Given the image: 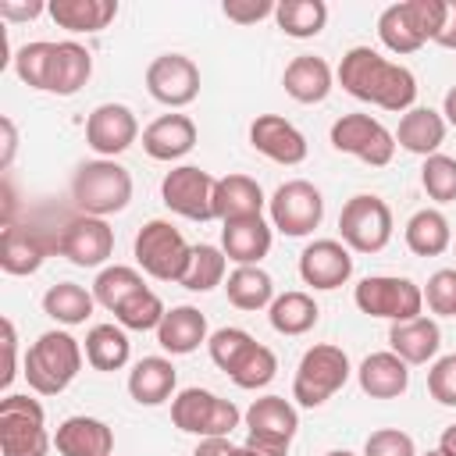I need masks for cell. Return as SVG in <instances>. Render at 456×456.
<instances>
[{"instance_id":"cell-1","label":"cell","mask_w":456,"mask_h":456,"mask_svg":"<svg viewBox=\"0 0 456 456\" xmlns=\"http://www.w3.org/2000/svg\"><path fill=\"white\" fill-rule=\"evenodd\" d=\"M338 82L349 96L374 103L381 110L392 114H406L417 100V78L406 64H395L388 57H381L370 46H353L342 53L338 64Z\"/></svg>"},{"instance_id":"cell-2","label":"cell","mask_w":456,"mask_h":456,"mask_svg":"<svg viewBox=\"0 0 456 456\" xmlns=\"http://www.w3.org/2000/svg\"><path fill=\"white\" fill-rule=\"evenodd\" d=\"M86 349L68 331H43L25 353V381L36 395H61L82 370Z\"/></svg>"},{"instance_id":"cell-3","label":"cell","mask_w":456,"mask_h":456,"mask_svg":"<svg viewBox=\"0 0 456 456\" xmlns=\"http://www.w3.org/2000/svg\"><path fill=\"white\" fill-rule=\"evenodd\" d=\"M71 200H75L78 214L107 221L110 214H121L128 207L132 175L118 160H107V157L86 160V164H78V171L71 178Z\"/></svg>"},{"instance_id":"cell-4","label":"cell","mask_w":456,"mask_h":456,"mask_svg":"<svg viewBox=\"0 0 456 456\" xmlns=\"http://www.w3.org/2000/svg\"><path fill=\"white\" fill-rule=\"evenodd\" d=\"M349 356L342 346H331V342H317L303 353L299 367H296V378H292V399L306 410H317L324 406L346 381H349Z\"/></svg>"},{"instance_id":"cell-5","label":"cell","mask_w":456,"mask_h":456,"mask_svg":"<svg viewBox=\"0 0 456 456\" xmlns=\"http://www.w3.org/2000/svg\"><path fill=\"white\" fill-rule=\"evenodd\" d=\"M171 420L196 438H228L242 424V413L232 399H221L210 388H182L171 399Z\"/></svg>"},{"instance_id":"cell-6","label":"cell","mask_w":456,"mask_h":456,"mask_svg":"<svg viewBox=\"0 0 456 456\" xmlns=\"http://www.w3.org/2000/svg\"><path fill=\"white\" fill-rule=\"evenodd\" d=\"M53 438L46 435V413L39 399L7 392L0 399V456H46Z\"/></svg>"},{"instance_id":"cell-7","label":"cell","mask_w":456,"mask_h":456,"mask_svg":"<svg viewBox=\"0 0 456 456\" xmlns=\"http://www.w3.org/2000/svg\"><path fill=\"white\" fill-rule=\"evenodd\" d=\"M246 445L260 456H289V445L299 428V413L285 395H260L242 413Z\"/></svg>"},{"instance_id":"cell-8","label":"cell","mask_w":456,"mask_h":456,"mask_svg":"<svg viewBox=\"0 0 456 456\" xmlns=\"http://www.w3.org/2000/svg\"><path fill=\"white\" fill-rule=\"evenodd\" d=\"M189 256H192V246L171 221L153 217L135 235V264L157 281H182Z\"/></svg>"},{"instance_id":"cell-9","label":"cell","mask_w":456,"mask_h":456,"mask_svg":"<svg viewBox=\"0 0 456 456\" xmlns=\"http://www.w3.org/2000/svg\"><path fill=\"white\" fill-rule=\"evenodd\" d=\"M353 303L367 317H385L392 324L413 321L424 310V289L399 274H370L353 289Z\"/></svg>"},{"instance_id":"cell-10","label":"cell","mask_w":456,"mask_h":456,"mask_svg":"<svg viewBox=\"0 0 456 456\" xmlns=\"http://www.w3.org/2000/svg\"><path fill=\"white\" fill-rule=\"evenodd\" d=\"M338 235L353 253H381L392 239V210L374 192H356L342 203Z\"/></svg>"},{"instance_id":"cell-11","label":"cell","mask_w":456,"mask_h":456,"mask_svg":"<svg viewBox=\"0 0 456 456\" xmlns=\"http://www.w3.org/2000/svg\"><path fill=\"white\" fill-rule=\"evenodd\" d=\"M267 214H271V228H278L289 239H303L324 217L321 189L314 182H306V178H289L267 200Z\"/></svg>"},{"instance_id":"cell-12","label":"cell","mask_w":456,"mask_h":456,"mask_svg":"<svg viewBox=\"0 0 456 456\" xmlns=\"http://www.w3.org/2000/svg\"><path fill=\"white\" fill-rule=\"evenodd\" d=\"M331 146L370 167H385L395 157V132H388L370 114H342L331 125Z\"/></svg>"},{"instance_id":"cell-13","label":"cell","mask_w":456,"mask_h":456,"mask_svg":"<svg viewBox=\"0 0 456 456\" xmlns=\"http://www.w3.org/2000/svg\"><path fill=\"white\" fill-rule=\"evenodd\" d=\"M214 185L217 178L196 164H178L160 182V200L171 214L185 221H214Z\"/></svg>"},{"instance_id":"cell-14","label":"cell","mask_w":456,"mask_h":456,"mask_svg":"<svg viewBox=\"0 0 456 456\" xmlns=\"http://www.w3.org/2000/svg\"><path fill=\"white\" fill-rule=\"evenodd\" d=\"M146 89L164 107H189L200 96V68L185 53H160L146 68Z\"/></svg>"},{"instance_id":"cell-15","label":"cell","mask_w":456,"mask_h":456,"mask_svg":"<svg viewBox=\"0 0 456 456\" xmlns=\"http://www.w3.org/2000/svg\"><path fill=\"white\" fill-rule=\"evenodd\" d=\"M57 253L68 256L75 267H103L114 253V228L103 217L78 214L61 228Z\"/></svg>"},{"instance_id":"cell-16","label":"cell","mask_w":456,"mask_h":456,"mask_svg":"<svg viewBox=\"0 0 456 456\" xmlns=\"http://www.w3.org/2000/svg\"><path fill=\"white\" fill-rule=\"evenodd\" d=\"M135 139H139V121H135L132 107H125V103H100L86 118V142L96 157L114 160Z\"/></svg>"},{"instance_id":"cell-17","label":"cell","mask_w":456,"mask_h":456,"mask_svg":"<svg viewBox=\"0 0 456 456\" xmlns=\"http://www.w3.org/2000/svg\"><path fill=\"white\" fill-rule=\"evenodd\" d=\"M299 278L321 292L346 285L353 278V249L342 239H314L299 253Z\"/></svg>"},{"instance_id":"cell-18","label":"cell","mask_w":456,"mask_h":456,"mask_svg":"<svg viewBox=\"0 0 456 456\" xmlns=\"http://www.w3.org/2000/svg\"><path fill=\"white\" fill-rule=\"evenodd\" d=\"M249 146L274 164H303L306 160V135L281 114H260L249 125Z\"/></svg>"},{"instance_id":"cell-19","label":"cell","mask_w":456,"mask_h":456,"mask_svg":"<svg viewBox=\"0 0 456 456\" xmlns=\"http://www.w3.org/2000/svg\"><path fill=\"white\" fill-rule=\"evenodd\" d=\"M53 249H57V239H46L39 228L4 224V235H0V267L7 274H36Z\"/></svg>"},{"instance_id":"cell-20","label":"cell","mask_w":456,"mask_h":456,"mask_svg":"<svg viewBox=\"0 0 456 456\" xmlns=\"http://www.w3.org/2000/svg\"><path fill=\"white\" fill-rule=\"evenodd\" d=\"M61 456H114V431L100 417H64L53 431Z\"/></svg>"},{"instance_id":"cell-21","label":"cell","mask_w":456,"mask_h":456,"mask_svg":"<svg viewBox=\"0 0 456 456\" xmlns=\"http://www.w3.org/2000/svg\"><path fill=\"white\" fill-rule=\"evenodd\" d=\"M196 121L189 114H160L142 128V150L153 160H182L196 146Z\"/></svg>"},{"instance_id":"cell-22","label":"cell","mask_w":456,"mask_h":456,"mask_svg":"<svg viewBox=\"0 0 456 456\" xmlns=\"http://www.w3.org/2000/svg\"><path fill=\"white\" fill-rule=\"evenodd\" d=\"M264 189L249 175H224L214 185V217L221 224L242 221V217H264Z\"/></svg>"},{"instance_id":"cell-23","label":"cell","mask_w":456,"mask_h":456,"mask_svg":"<svg viewBox=\"0 0 456 456\" xmlns=\"http://www.w3.org/2000/svg\"><path fill=\"white\" fill-rule=\"evenodd\" d=\"M281 86L285 93L296 100V103H321L328 100L331 86H335V71L324 57L317 53H299L285 64V75H281Z\"/></svg>"},{"instance_id":"cell-24","label":"cell","mask_w":456,"mask_h":456,"mask_svg":"<svg viewBox=\"0 0 456 456\" xmlns=\"http://www.w3.org/2000/svg\"><path fill=\"white\" fill-rule=\"evenodd\" d=\"M356 381H360L363 395H370V399H399L410 388V363L399 360L392 349H381V353L363 356Z\"/></svg>"},{"instance_id":"cell-25","label":"cell","mask_w":456,"mask_h":456,"mask_svg":"<svg viewBox=\"0 0 456 456\" xmlns=\"http://www.w3.org/2000/svg\"><path fill=\"white\" fill-rule=\"evenodd\" d=\"M271 239H274V228L264 217H242V221H228L221 228V249L239 267L260 264L271 253Z\"/></svg>"},{"instance_id":"cell-26","label":"cell","mask_w":456,"mask_h":456,"mask_svg":"<svg viewBox=\"0 0 456 456\" xmlns=\"http://www.w3.org/2000/svg\"><path fill=\"white\" fill-rule=\"evenodd\" d=\"M207 338H210L207 317H203L196 306H189V303L171 306V310L164 314L160 328H157V346H160L164 353H171V356H185V353L200 349Z\"/></svg>"},{"instance_id":"cell-27","label":"cell","mask_w":456,"mask_h":456,"mask_svg":"<svg viewBox=\"0 0 456 456\" xmlns=\"http://www.w3.org/2000/svg\"><path fill=\"white\" fill-rule=\"evenodd\" d=\"M175 385H178V370L167 356H142L128 370V395L139 406H160L175 399Z\"/></svg>"},{"instance_id":"cell-28","label":"cell","mask_w":456,"mask_h":456,"mask_svg":"<svg viewBox=\"0 0 456 456\" xmlns=\"http://www.w3.org/2000/svg\"><path fill=\"white\" fill-rule=\"evenodd\" d=\"M388 346L406 363H431L438 356V349H442V328H438V321H431V317L420 314L413 321L392 324Z\"/></svg>"},{"instance_id":"cell-29","label":"cell","mask_w":456,"mask_h":456,"mask_svg":"<svg viewBox=\"0 0 456 456\" xmlns=\"http://www.w3.org/2000/svg\"><path fill=\"white\" fill-rule=\"evenodd\" d=\"M93 75V53L75 43V39H61L53 43V61H50V82H46V93H57V96H75Z\"/></svg>"},{"instance_id":"cell-30","label":"cell","mask_w":456,"mask_h":456,"mask_svg":"<svg viewBox=\"0 0 456 456\" xmlns=\"http://www.w3.org/2000/svg\"><path fill=\"white\" fill-rule=\"evenodd\" d=\"M445 118L431 107H410L403 118H399V128H395V146L417 153V157H431L438 153V146L445 142Z\"/></svg>"},{"instance_id":"cell-31","label":"cell","mask_w":456,"mask_h":456,"mask_svg":"<svg viewBox=\"0 0 456 456\" xmlns=\"http://www.w3.org/2000/svg\"><path fill=\"white\" fill-rule=\"evenodd\" d=\"M46 14L68 32H103L118 18V0H50Z\"/></svg>"},{"instance_id":"cell-32","label":"cell","mask_w":456,"mask_h":456,"mask_svg":"<svg viewBox=\"0 0 456 456\" xmlns=\"http://www.w3.org/2000/svg\"><path fill=\"white\" fill-rule=\"evenodd\" d=\"M317 317H321V306L314 303L310 292H299V289L274 296V303L267 306V321L278 335H306L317 324Z\"/></svg>"},{"instance_id":"cell-33","label":"cell","mask_w":456,"mask_h":456,"mask_svg":"<svg viewBox=\"0 0 456 456\" xmlns=\"http://www.w3.org/2000/svg\"><path fill=\"white\" fill-rule=\"evenodd\" d=\"M224 292H228V303L235 310H264L274 303V281L260 264L235 267L224 281Z\"/></svg>"},{"instance_id":"cell-34","label":"cell","mask_w":456,"mask_h":456,"mask_svg":"<svg viewBox=\"0 0 456 456\" xmlns=\"http://www.w3.org/2000/svg\"><path fill=\"white\" fill-rule=\"evenodd\" d=\"M82 349L93 370H121L132 356V342L121 324H93Z\"/></svg>"},{"instance_id":"cell-35","label":"cell","mask_w":456,"mask_h":456,"mask_svg":"<svg viewBox=\"0 0 456 456\" xmlns=\"http://www.w3.org/2000/svg\"><path fill=\"white\" fill-rule=\"evenodd\" d=\"M403 239H406L410 253H417V256H438V253L449 249V242H452V228H449V221H445L442 210L424 207V210H417V214L406 221Z\"/></svg>"},{"instance_id":"cell-36","label":"cell","mask_w":456,"mask_h":456,"mask_svg":"<svg viewBox=\"0 0 456 456\" xmlns=\"http://www.w3.org/2000/svg\"><path fill=\"white\" fill-rule=\"evenodd\" d=\"M93 303H96V296L75 281H57L43 292V314L53 317L57 324H68V328L86 324V317L93 314Z\"/></svg>"},{"instance_id":"cell-37","label":"cell","mask_w":456,"mask_h":456,"mask_svg":"<svg viewBox=\"0 0 456 456\" xmlns=\"http://www.w3.org/2000/svg\"><path fill=\"white\" fill-rule=\"evenodd\" d=\"M274 21L292 39H314L328 25V4L324 0H281L274 7Z\"/></svg>"},{"instance_id":"cell-38","label":"cell","mask_w":456,"mask_h":456,"mask_svg":"<svg viewBox=\"0 0 456 456\" xmlns=\"http://www.w3.org/2000/svg\"><path fill=\"white\" fill-rule=\"evenodd\" d=\"M224 274H228L224 249L221 246H210V242H200V246H192L189 267H185V274H182L178 285L189 289V292H210V289H217L224 281Z\"/></svg>"},{"instance_id":"cell-39","label":"cell","mask_w":456,"mask_h":456,"mask_svg":"<svg viewBox=\"0 0 456 456\" xmlns=\"http://www.w3.org/2000/svg\"><path fill=\"white\" fill-rule=\"evenodd\" d=\"M142 289H146L142 274H139L135 267H125V264H110V267H103V271L96 274V281H93V296H96V303L107 306L110 314H114L121 303H128L135 292H142Z\"/></svg>"},{"instance_id":"cell-40","label":"cell","mask_w":456,"mask_h":456,"mask_svg":"<svg viewBox=\"0 0 456 456\" xmlns=\"http://www.w3.org/2000/svg\"><path fill=\"white\" fill-rule=\"evenodd\" d=\"M164 314H167V306H164V299L153 289L135 292L128 303H121L114 310V317H118V324L125 331H157L160 321H164Z\"/></svg>"},{"instance_id":"cell-41","label":"cell","mask_w":456,"mask_h":456,"mask_svg":"<svg viewBox=\"0 0 456 456\" xmlns=\"http://www.w3.org/2000/svg\"><path fill=\"white\" fill-rule=\"evenodd\" d=\"M14 75L28 86V89H43L46 93V82H50V61H53V43L46 39H36V43H25L14 50Z\"/></svg>"},{"instance_id":"cell-42","label":"cell","mask_w":456,"mask_h":456,"mask_svg":"<svg viewBox=\"0 0 456 456\" xmlns=\"http://www.w3.org/2000/svg\"><path fill=\"white\" fill-rule=\"evenodd\" d=\"M378 39L392 50V53H417L420 46H424V39L410 28V21H406V14H403V7L399 4H388L381 14H378Z\"/></svg>"},{"instance_id":"cell-43","label":"cell","mask_w":456,"mask_h":456,"mask_svg":"<svg viewBox=\"0 0 456 456\" xmlns=\"http://www.w3.org/2000/svg\"><path fill=\"white\" fill-rule=\"evenodd\" d=\"M253 346H256V338H253L246 328H217V331L207 338L210 360H214L224 374H232V370L239 367V360H242Z\"/></svg>"},{"instance_id":"cell-44","label":"cell","mask_w":456,"mask_h":456,"mask_svg":"<svg viewBox=\"0 0 456 456\" xmlns=\"http://www.w3.org/2000/svg\"><path fill=\"white\" fill-rule=\"evenodd\" d=\"M420 185L435 203H452L456 200V157L449 153H431L424 157L420 167Z\"/></svg>"},{"instance_id":"cell-45","label":"cell","mask_w":456,"mask_h":456,"mask_svg":"<svg viewBox=\"0 0 456 456\" xmlns=\"http://www.w3.org/2000/svg\"><path fill=\"white\" fill-rule=\"evenodd\" d=\"M274 374H278V356H274L267 346H260V342H256V346L239 360V367H235L228 378H232L239 388H249V392H253V388L271 385V381H274Z\"/></svg>"},{"instance_id":"cell-46","label":"cell","mask_w":456,"mask_h":456,"mask_svg":"<svg viewBox=\"0 0 456 456\" xmlns=\"http://www.w3.org/2000/svg\"><path fill=\"white\" fill-rule=\"evenodd\" d=\"M410 28L428 43H435V36L442 32V21H445V0H403L399 4Z\"/></svg>"},{"instance_id":"cell-47","label":"cell","mask_w":456,"mask_h":456,"mask_svg":"<svg viewBox=\"0 0 456 456\" xmlns=\"http://www.w3.org/2000/svg\"><path fill=\"white\" fill-rule=\"evenodd\" d=\"M424 303L438 317H456V267H442L424 285Z\"/></svg>"},{"instance_id":"cell-48","label":"cell","mask_w":456,"mask_h":456,"mask_svg":"<svg viewBox=\"0 0 456 456\" xmlns=\"http://www.w3.org/2000/svg\"><path fill=\"white\" fill-rule=\"evenodd\" d=\"M363 456H417V445L399 428H378L363 442Z\"/></svg>"},{"instance_id":"cell-49","label":"cell","mask_w":456,"mask_h":456,"mask_svg":"<svg viewBox=\"0 0 456 456\" xmlns=\"http://www.w3.org/2000/svg\"><path fill=\"white\" fill-rule=\"evenodd\" d=\"M428 392L442 406H456V353L438 356L428 370Z\"/></svg>"},{"instance_id":"cell-50","label":"cell","mask_w":456,"mask_h":456,"mask_svg":"<svg viewBox=\"0 0 456 456\" xmlns=\"http://www.w3.org/2000/svg\"><path fill=\"white\" fill-rule=\"evenodd\" d=\"M274 7H278V4H271V0H224V4H221L224 18L235 21V25H256L260 18L274 14Z\"/></svg>"},{"instance_id":"cell-51","label":"cell","mask_w":456,"mask_h":456,"mask_svg":"<svg viewBox=\"0 0 456 456\" xmlns=\"http://www.w3.org/2000/svg\"><path fill=\"white\" fill-rule=\"evenodd\" d=\"M18 374V335H14V321L4 317V374H0V385L7 388Z\"/></svg>"},{"instance_id":"cell-52","label":"cell","mask_w":456,"mask_h":456,"mask_svg":"<svg viewBox=\"0 0 456 456\" xmlns=\"http://www.w3.org/2000/svg\"><path fill=\"white\" fill-rule=\"evenodd\" d=\"M435 43L445 50H456V0H445V21H442V32L435 36Z\"/></svg>"},{"instance_id":"cell-53","label":"cell","mask_w":456,"mask_h":456,"mask_svg":"<svg viewBox=\"0 0 456 456\" xmlns=\"http://www.w3.org/2000/svg\"><path fill=\"white\" fill-rule=\"evenodd\" d=\"M46 11V4L43 0H32V4H11V0H4L0 4V18H36V14H43Z\"/></svg>"},{"instance_id":"cell-54","label":"cell","mask_w":456,"mask_h":456,"mask_svg":"<svg viewBox=\"0 0 456 456\" xmlns=\"http://www.w3.org/2000/svg\"><path fill=\"white\" fill-rule=\"evenodd\" d=\"M0 132H4V153H0V167L7 171L11 160H14V150H18V132H14V121L11 118H0Z\"/></svg>"},{"instance_id":"cell-55","label":"cell","mask_w":456,"mask_h":456,"mask_svg":"<svg viewBox=\"0 0 456 456\" xmlns=\"http://www.w3.org/2000/svg\"><path fill=\"white\" fill-rule=\"evenodd\" d=\"M232 442L228 438H200V445L192 449V456H228Z\"/></svg>"},{"instance_id":"cell-56","label":"cell","mask_w":456,"mask_h":456,"mask_svg":"<svg viewBox=\"0 0 456 456\" xmlns=\"http://www.w3.org/2000/svg\"><path fill=\"white\" fill-rule=\"evenodd\" d=\"M438 452H442V456H456V424H449V428L442 431V438H438Z\"/></svg>"},{"instance_id":"cell-57","label":"cell","mask_w":456,"mask_h":456,"mask_svg":"<svg viewBox=\"0 0 456 456\" xmlns=\"http://www.w3.org/2000/svg\"><path fill=\"white\" fill-rule=\"evenodd\" d=\"M442 118H445V125H452L456 128V86L445 93V100H442Z\"/></svg>"},{"instance_id":"cell-58","label":"cell","mask_w":456,"mask_h":456,"mask_svg":"<svg viewBox=\"0 0 456 456\" xmlns=\"http://www.w3.org/2000/svg\"><path fill=\"white\" fill-rule=\"evenodd\" d=\"M228 456H260V452H256V449H249V445L242 442V445H232V452H228Z\"/></svg>"},{"instance_id":"cell-59","label":"cell","mask_w":456,"mask_h":456,"mask_svg":"<svg viewBox=\"0 0 456 456\" xmlns=\"http://www.w3.org/2000/svg\"><path fill=\"white\" fill-rule=\"evenodd\" d=\"M324 456H356V452H349V449H331V452H324Z\"/></svg>"},{"instance_id":"cell-60","label":"cell","mask_w":456,"mask_h":456,"mask_svg":"<svg viewBox=\"0 0 456 456\" xmlns=\"http://www.w3.org/2000/svg\"><path fill=\"white\" fill-rule=\"evenodd\" d=\"M424 456H442V452H438V449H431V452H424Z\"/></svg>"}]
</instances>
